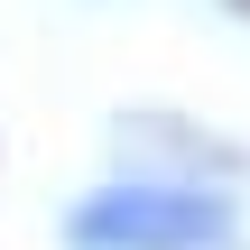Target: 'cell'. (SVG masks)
Masks as SVG:
<instances>
[{
	"label": "cell",
	"instance_id": "6da1fadb",
	"mask_svg": "<svg viewBox=\"0 0 250 250\" xmlns=\"http://www.w3.org/2000/svg\"><path fill=\"white\" fill-rule=\"evenodd\" d=\"M232 9H250V0H232Z\"/></svg>",
	"mask_w": 250,
	"mask_h": 250
}]
</instances>
